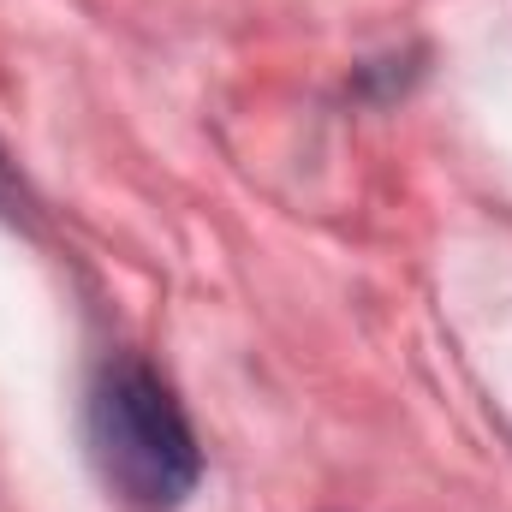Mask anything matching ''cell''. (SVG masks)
Segmentation results:
<instances>
[{
  "label": "cell",
  "instance_id": "6da1fadb",
  "mask_svg": "<svg viewBox=\"0 0 512 512\" xmlns=\"http://www.w3.org/2000/svg\"><path fill=\"white\" fill-rule=\"evenodd\" d=\"M90 447L108 483L143 507H173L197 489V441L173 393L143 364H108L90 393Z\"/></svg>",
  "mask_w": 512,
  "mask_h": 512
}]
</instances>
